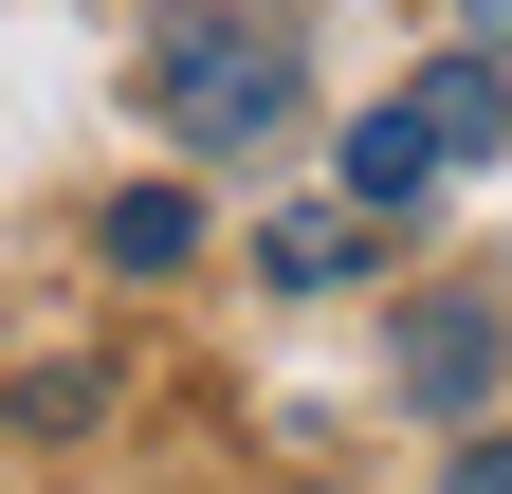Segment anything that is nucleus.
<instances>
[{
  "label": "nucleus",
  "mask_w": 512,
  "mask_h": 494,
  "mask_svg": "<svg viewBox=\"0 0 512 494\" xmlns=\"http://www.w3.org/2000/svg\"><path fill=\"white\" fill-rule=\"evenodd\" d=\"M147 110H165L183 147H275V129H293V37L256 19V0H165Z\"/></svg>",
  "instance_id": "f257e3e1"
},
{
  "label": "nucleus",
  "mask_w": 512,
  "mask_h": 494,
  "mask_svg": "<svg viewBox=\"0 0 512 494\" xmlns=\"http://www.w3.org/2000/svg\"><path fill=\"white\" fill-rule=\"evenodd\" d=\"M403 110H421V147H439V165H476V147H512V55H439V74H421Z\"/></svg>",
  "instance_id": "f03ea898"
},
{
  "label": "nucleus",
  "mask_w": 512,
  "mask_h": 494,
  "mask_svg": "<svg viewBox=\"0 0 512 494\" xmlns=\"http://www.w3.org/2000/svg\"><path fill=\"white\" fill-rule=\"evenodd\" d=\"M403 385H421L439 421H458V403L494 385V312H421V330H403Z\"/></svg>",
  "instance_id": "7ed1b4c3"
},
{
  "label": "nucleus",
  "mask_w": 512,
  "mask_h": 494,
  "mask_svg": "<svg viewBox=\"0 0 512 494\" xmlns=\"http://www.w3.org/2000/svg\"><path fill=\"white\" fill-rule=\"evenodd\" d=\"M202 257V202H183V183H128L110 202V275H183Z\"/></svg>",
  "instance_id": "20e7f679"
},
{
  "label": "nucleus",
  "mask_w": 512,
  "mask_h": 494,
  "mask_svg": "<svg viewBox=\"0 0 512 494\" xmlns=\"http://www.w3.org/2000/svg\"><path fill=\"white\" fill-rule=\"evenodd\" d=\"M421 183H439V147H421V110L384 92L366 129H348V202H421Z\"/></svg>",
  "instance_id": "39448f33"
},
{
  "label": "nucleus",
  "mask_w": 512,
  "mask_h": 494,
  "mask_svg": "<svg viewBox=\"0 0 512 494\" xmlns=\"http://www.w3.org/2000/svg\"><path fill=\"white\" fill-rule=\"evenodd\" d=\"M275 275H293V293H348V275H366V202H293V220H275Z\"/></svg>",
  "instance_id": "423d86ee"
},
{
  "label": "nucleus",
  "mask_w": 512,
  "mask_h": 494,
  "mask_svg": "<svg viewBox=\"0 0 512 494\" xmlns=\"http://www.w3.org/2000/svg\"><path fill=\"white\" fill-rule=\"evenodd\" d=\"M458 494H512V440H458Z\"/></svg>",
  "instance_id": "0eeeda50"
},
{
  "label": "nucleus",
  "mask_w": 512,
  "mask_h": 494,
  "mask_svg": "<svg viewBox=\"0 0 512 494\" xmlns=\"http://www.w3.org/2000/svg\"><path fill=\"white\" fill-rule=\"evenodd\" d=\"M458 19H476V55H512V0H458Z\"/></svg>",
  "instance_id": "6e6552de"
}]
</instances>
